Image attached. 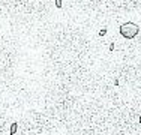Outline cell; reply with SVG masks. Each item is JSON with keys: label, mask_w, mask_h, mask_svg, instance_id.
<instances>
[{"label": "cell", "mask_w": 141, "mask_h": 135, "mask_svg": "<svg viewBox=\"0 0 141 135\" xmlns=\"http://www.w3.org/2000/svg\"><path fill=\"white\" fill-rule=\"evenodd\" d=\"M140 32H141V27L137 24V23H134V21H126V23H123V24L119 26L120 36L125 38V39H129V41L138 36Z\"/></svg>", "instance_id": "cell-1"}, {"label": "cell", "mask_w": 141, "mask_h": 135, "mask_svg": "<svg viewBox=\"0 0 141 135\" xmlns=\"http://www.w3.org/2000/svg\"><path fill=\"white\" fill-rule=\"evenodd\" d=\"M17 129H18V123H15V122H14L12 125H11V129H9L11 135H15V134H17Z\"/></svg>", "instance_id": "cell-2"}, {"label": "cell", "mask_w": 141, "mask_h": 135, "mask_svg": "<svg viewBox=\"0 0 141 135\" xmlns=\"http://www.w3.org/2000/svg\"><path fill=\"white\" fill-rule=\"evenodd\" d=\"M107 33H108V30H107V29L104 27V29H101V30L98 32V36H99V38H104L105 35H107Z\"/></svg>", "instance_id": "cell-3"}, {"label": "cell", "mask_w": 141, "mask_h": 135, "mask_svg": "<svg viewBox=\"0 0 141 135\" xmlns=\"http://www.w3.org/2000/svg\"><path fill=\"white\" fill-rule=\"evenodd\" d=\"M54 5H56V8L60 9V8H63V2L62 0H54Z\"/></svg>", "instance_id": "cell-4"}, {"label": "cell", "mask_w": 141, "mask_h": 135, "mask_svg": "<svg viewBox=\"0 0 141 135\" xmlns=\"http://www.w3.org/2000/svg\"><path fill=\"white\" fill-rule=\"evenodd\" d=\"M108 50H110L111 53H113V51H114V50H116V45H114V44L111 42V44H110V45H108Z\"/></svg>", "instance_id": "cell-5"}, {"label": "cell", "mask_w": 141, "mask_h": 135, "mask_svg": "<svg viewBox=\"0 0 141 135\" xmlns=\"http://www.w3.org/2000/svg\"><path fill=\"white\" fill-rule=\"evenodd\" d=\"M119 84H120V81H119V80H114V86L117 87V86H119Z\"/></svg>", "instance_id": "cell-6"}, {"label": "cell", "mask_w": 141, "mask_h": 135, "mask_svg": "<svg viewBox=\"0 0 141 135\" xmlns=\"http://www.w3.org/2000/svg\"><path fill=\"white\" fill-rule=\"evenodd\" d=\"M138 122H140V123H141V116H140V117H138Z\"/></svg>", "instance_id": "cell-7"}]
</instances>
